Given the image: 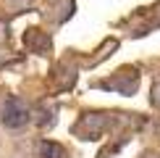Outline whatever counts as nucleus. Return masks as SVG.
Instances as JSON below:
<instances>
[{"label":"nucleus","instance_id":"3","mask_svg":"<svg viewBox=\"0 0 160 158\" xmlns=\"http://www.w3.org/2000/svg\"><path fill=\"white\" fill-rule=\"evenodd\" d=\"M152 103H155V105H160V84L155 87V95H152Z\"/></svg>","mask_w":160,"mask_h":158},{"label":"nucleus","instance_id":"1","mask_svg":"<svg viewBox=\"0 0 160 158\" xmlns=\"http://www.w3.org/2000/svg\"><path fill=\"white\" fill-rule=\"evenodd\" d=\"M3 124L5 127H11V129H18V127H24L26 121H29V108H26V103L21 100V97H8L3 105Z\"/></svg>","mask_w":160,"mask_h":158},{"label":"nucleus","instance_id":"2","mask_svg":"<svg viewBox=\"0 0 160 158\" xmlns=\"http://www.w3.org/2000/svg\"><path fill=\"white\" fill-rule=\"evenodd\" d=\"M37 158H66V150L52 140H42L37 148Z\"/></svg>","mask_w":160,"mask_h":158}]
</instances>
